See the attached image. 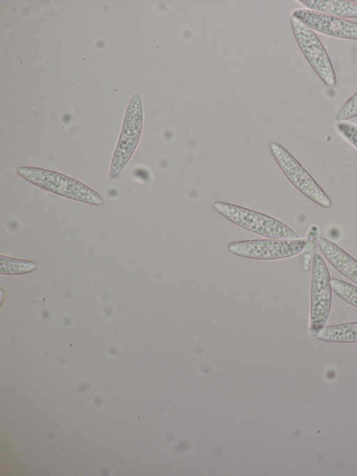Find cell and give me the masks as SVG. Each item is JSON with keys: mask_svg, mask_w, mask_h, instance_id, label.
Listing matches in <instances>:
<instances>
[{"mask_svg": "<svg viewBox=\"0 0 357 476\" xmlns=\"http://www.w3.org/2000/svg\"><path fill=\"white\" fill-rule=\"evenodd\" d=\"M17 173L32 184L64 198L100 206L102 196L82 182L64 174L36 167H19Z\"/></svg>", "mask_w": 357, "mask_h": 476, "instance_id": "1", "label": "cell"}, {"mask_svg": "<svg viewBox=\"0 0 357 476\" xmlns=\"http://www.w3.org/2000/svg\"><path fill=\"white\" fill-rule=\"evenodd\" d=\"M214 209L236 225L270 239L294 240L298 235L289 226L271 216L228 202L218 201Z\"/></svg>", "mask_w": 357, "mask_h": 476, "instance_id": "2", "label": "cell"}, {"mask_svg": "<svg viewBox=\"0 0 357 476\" xmlns=\"http://www.w3.org/2000/svg\"><path fill=\"white\" fill-rule=\"evenodd\" d=\"M332 299L331 278L327 265L319 254L312 258L310 305V335L326 326Z\"/></svg>", "mask_w": 357, "mask_h": 476, "instance_id": "3", "label": "cell"}, {"mask_svg": "<svg viewBox=\"0 0 357 476\" xmlns=\"http://www.w3.org/2000/svg\"><path fill=\"white\" fill-rule=\"evenodd\" d=\"M294 38L304 57L319 78L328 87H334L337 80L330 58L320 40L310 28L291 16Z\"/></svg>", "mask_w": 357, "mask_h": 476, "instance_id": "4", "label": "cell"}, {"mask_svg": "<svg viewBox=\"0 0 357 476\" xmlns=\"http://www.w3.org/2000/svg\"><path fill=\"white\" fill-rule=\"evenodd\" d=\"M271 153L288 180L307 198L319 205L330 208L332 202L299 162L283 147L276 142L270 144Z\"/></svg>", "mask_w": 357, "mask_h": 476, "instance_id": "5", "label": "cell"}, {"mask_svg": "<svg viewBox=\"0 0 357 476\" xmlns=\"http://www.w3.org/2000/svg\"><path fill=\"white\" fill-rule=\"evenodd\" d=\"M305 239L294 240L268 239L230 243L228 250L236 255L257 260H278L296 255L303 251Z\"/></svg>", "mask_w": 357, "mask_h": 476, "instance_id": "6", "label": "cell"}, {"mask_svg": "<svg viewBox=\"0 0 357 476\" xmlns=\"http://www.w3.org/2000/svg\"><path fill=\"white\" fill-rule=\"evenodd\" d=\"M142 111L138 96L132 98L126 114L124 124L109 170V176H118L128 162L139 139Z\"/></svg>", "mask_w": 357, "mask_h": 476, "instance_id": "7", "label": "cell"}, {"mask_svg": "<svg viewBox=\"0 0 357 476\" xmlns=\"http://www.w3.org/2000/svg\"><path fill=\"white\" fill-rule=\"evenodd\" d=\"M291 16L313 31L343 39L357 40V22L309 9H296Z\"/></svg>", "mask_w": 357, "mask_h": 476, "instance_id": "8", "label": "cell"}, {"mask_svg": "<svg viewBox=\"0 0 357 476\" xmlns=\"http://www.w3.org/2000/svg\"><path fill=\"white\" fill-rule=\"evenodd\" d=\"M317 243L331 265L344 276L357 285V260L337 245L323 237H318Z\"/></svg>", "mask_w": 357, "mask_h": 476, "instance_id": "9", "label": "cell"}, {"mask_svg": "<svg viewBox=\"0 0 357 476\" xmlns=\"http://www.w3.org/2000/svg\"><path fill=\"white\" fill-rule=\"evenodd\" d=\"M309 10L341 18H357V3L342 0H298Z\"/></svg>", "mask_w": 357, "mask_h": 476, "instance_id": "10", "label": "cell"}, {"mask_svg": "<svg viewBox=\"0 0 357 476\" xmlns=\"http://www.w3.org/2000/svg\"><path fill=\"white\" fill-rule=\"evenodd\" d=\"M310 336L330 343H357V321L325 326Z\"/></svg>", "mask_w": 357, "mask_h": 476, "instance_id": "11", "label": "cell"}, {"mask_svg": "<svg viewBox=\"0 0 357 476\" xmlns=\"http://www.w3.org/2000/svg\"><path fill=\"white\" fill-rule=\"evenodd\" d=\"M331 286L340 298L357 308V286L337 278H331Z\"/></svg>", "mask_w": 357, "mask_h": 476, "instance_id": "12", "label": "cell"}, {"mask_svg": "<svg viewBox=\"0 0 357 476\" xmlns=\"http://www.w3.org/2000/svg\"><path fill=\"white\" fill-rule=\"evenodd\" d=\"M357 117V92L351 96L335 115V120L344 121Z\"/></svg>", "mask_w": 357, "mask_h": 476, "instance_id": "13", "label": "cell"}, {"mask_svg": "<svg viewBox=\"0 0 357 476\" xmlns=\"http://www.w3.org/2000/svg\"><path fill=\"white\" fill-rule=\"evenodd\" d=\"M338 134L357 149V126L346 121H338L335 124Z\"/></svg>", "mask_w": 357, "mask_h": 476, "instance_id": "14", "label": "cell"}, {"mask_svg": "<svg viewBox=\"0 0 357 476\" xmlns=\"http://www.w3.org/2000/svg\"><path fill=\"white\" fill-rule=\"evenodd\" d=\"M351 1H354V3H357V0H351Z\"/></svg>", "mask_w": 357, "mask_h": 476, "instance_id": "15", "label": "cell"}]
</instances>
